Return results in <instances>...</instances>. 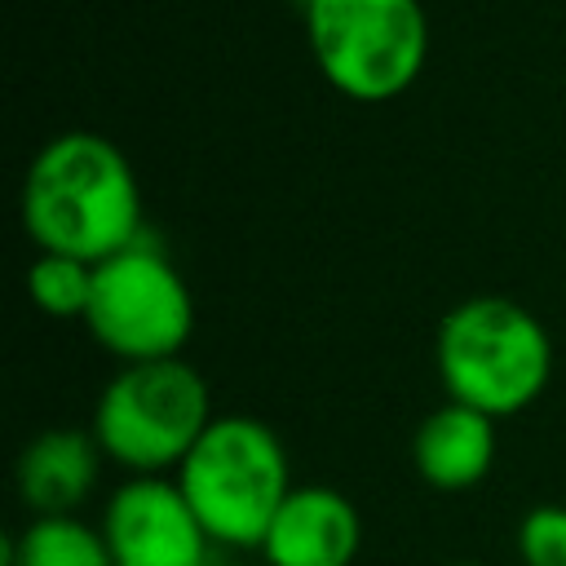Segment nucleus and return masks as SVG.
<instances>
[{
  "instance_id": "nucleus-1",
  "label": "nucleus",
  "mask_w": 566,
  "mask_h": 566,
  "mask_svg": "<svg viewBox=\"0 0 566 566\" xmlns=\"http://www.w3.org/2000/svg\"><path fill=\"white\" fill-rule=\"evenodd\" d=\"M22 226L40 252L106 261L142 239V181L93 128L53 133L22 172Z\"/></svg>"
},
{
  "instance_id": "nucleus-2",
  "label": "nucleus",
  "mask_w": 566,
  "mask_h": 566,
  "mask_svg": "<svg viewBox=\"0 0 566 566\" xmlns=\"http://www.w3.org/2000/svg\"><path fill=\"white\" fill-rule=\"evenodd\" d=\"M553 371L544 323L513 296H464L438 323V376L451 402L478 407L491 420L531 407Z\"/></svg>"
},
{
  "instance_id": "nucleus-3",
  "label": "nucleus",
  "mask_w": 566,
  "mask_h": 566,
  "mask_svg": "<svg viewBox=\"0 0 566 566\" xmlns=\"http://www.w3.org/2000/svg\"><path fill=\"white\" fill-rule=\"evenodd\" d=\"M177 486L212 544L261 548L274 513L292 495L287 451L256 416H212L203 438L181 460Z\"/></svg>"
},
{
  "instance_id": "nucleus-4",
  "label": "nucleus",
  "mask_w": 566,
  "mask_h": 566,
  "mask_svg": "<svg viewBox=\"0 0 566 566\" xmlns=\"http://www.w3.org/2000/svg\"><path fill=\"white\" fill-rule=\"evenodd\" d=\"M212 424L208 380L177 354L150 363H124L97 394L93 438L102 451L137 478L181 469L190 447Z\"/></svg>"
},
{
  "instance_id": "nucleus-5",
  "label": "nucleus",
  "mask_w": 566,
  "mask_h": 566,
  "mask_svg": "<svg viewBox=\"0 0 566 566\" xmlns=\"http://www.w3.org/2000/svg\"><path fill=\"white\" fill-rule=\"evenodd\" d=\"M305 40L327 84L380 102L420 75L429 18L420 0H305Z\"/></svg>"
},
{
  "instance_id": "nucleus-6",
  "label": "nucleus",
  "mask_w": 566,
  "mask_h": 566,
  "mask_svg": "<svg viewBox=\"0 0 566 566\" xmlns=\"http://www.w3.org/2000/svg\"><path fill=\"white\" fill-rule=\"evenodd\" d=\"M84 323L124 363L177 358L195 332V296L168 252L137 239L93 265Z\"/></svg>"
},
{
  "instance_id": "nucleus-7",
  "label": "nucleus",
  "mask_w": 566,
  "mask_h": 566,
  "mask_svg": "<svg viewBox=\"0 0 566 566\" xmlns=\"http://www.w3.org/2000/svg\"><path fill=\"white\" fill-rule=\"evenodd\" d=\"M102 535L115 566H208L212 535L177 478H128L106 504Z\"/></svg>"
},
{
  "instance_id": "nucleus-8",
  "label": "nucleus",
  "mask_w": 566,
  "mask_h": 566,
  "mask_svg": "<svg viewBox=\"0 0 566 566\" xmlns=\"http://www.w3.org/2000/svg\"><path fill=\"white\" fill-rule=\"evenodd\" d=\"M363 517L354 500L332 486H292L274 513L261 553L270 566H354Z\"/></svg>"
},
{
  "instance_id": "nucleus-9",
  "label": "nucleus",
  "mask_w": 566,
  "mask_h": 566,
  "mask_svg": "<svg viewBox=\"0 0 566 566\" xmlns=\"http://www.w3.org/2000/svg\"><path fill=\"white\" fill-rule=\"evenodd\" d=\"M102 442L93 429H44L18 455V495L35 517H75L102 473Z\"/></svg>"
},
{
  "instance_id": "nucleus-10",
  "label": "nucleus",
  "mask_w": 566,
  "mask_h": 566,
  "mask_svg": "<svg viewBox=\"0 0 566 566\" xmlns=\"http://www.w3.org/2000/svg\"><path fill=\"white\" fill-rule=\"evenodd\" d=\"M416 473L438 491H469L495 464V420L464 402H442L429 411L411 438Z\"/></svg>"
},
{
  "instance_id": "nucleus-11",
  "label": "nucleus",
  "mask_w": 566,
  "mask_h": 566,
  "mask_svg": "<svg viewBox=\"0 0 566 566\" xmlns=\"http://www.w3.org/2000/svg\"><path fill=\"white\" fill-rule=\"evenodd\" d=\"M9 566H115L111 544L80 517H31L9 544Z\"/></svg>"
},
{
  "instance_id": "nucleus-12",
  "label": "nucleus",
  "mask_w": 566,
  "mask_h": 566,
  "mask_svg": "<svg viewBox=\"0 0 566 566\" xmlns=\"http://www.w3.org/2000/svg\"><path fill=\"white\" fill-rule=\"evenodd\" d=\"M27 292L40 310L66 318L88 310L93 296V261L66 256V252H35V261L27 265Z\"/></svg>"
},
{
  "instance_id": "nucleus-13",
  "label": "nucleus",
  "mask_w": 566,
  "mask_h": 566,
  "mask_svg": "<svg viewBox=\"0 0 566 566\" xmlns=\"http://www.w3.org/2000/svg\"><path fill=\"white\" fill-rule=\"evenodd\" d=\"M517 553L526 566H566V504H539L517 526Z\"/></svg>"
},
{
  "instance_id": "nucleus-14",
  "label": "nucleus",
  "mask_w": 566,
  "mask_h": 566,
  "mask_svg": "<svg viewBox=\"0 0 566 566\" xmlns=\"http://www.w3.org/2000/svg\"><path fill=\"white\" fill-rule=\"evenodd\" d=\"M455 566H478V562H455Z\"/></svg>"
},
{
  "instance_id": "nucleus-15",
  "label": "nucleus",
  "mask_w": 566,
  "mask_h": 566,
  "mask_svg": "<svg viewBox=\"0 0 566 566\" xmlns=\"http://www.w3.org/2000/svg\"><path fill=\"white\" fill-rule=\"evenodd\" d=\"M208 566H217V562H208Z\"/></svg>"
}]
</instances>
